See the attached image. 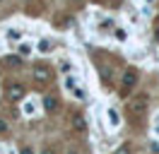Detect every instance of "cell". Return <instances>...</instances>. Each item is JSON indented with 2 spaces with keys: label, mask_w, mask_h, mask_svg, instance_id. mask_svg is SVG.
<instances>
[{
  "label": "cell",
  "mask_w": 159,
  "mask_h": 154,
  "mask_svg": "<svg viewBox=\"0 0 159 154\" xmlns=\"http://www.w3.org/2000/svg\"><path fill=\"white\" fill-rule=\"evenodd\" d=\"M147 108H149V99L147 94H140V96H133L128 101V111L133 116H145L147 113Z\"/></svg>",
  "instance_id": "cell-1"
},
{
  "label": "cell",
  "mask_w": 159,
  "mask_h": 154,
  "mask_svg": "<svg viewBox=\"0 0 159 154\" xmlns=\"http://www.w3.org/2000/svg\"><path fill=\"white\" fill-rule=\"evenodd\" d=\"M34 77L39 79V82H48L51 77H53V70L48 65H43V63H36L34 65Z\"/></svg>",
  "instance_id": "cell-2"
},
{
  "label": "cell",
  "mask_w": 159,
  "mask_h": 154,
  "mask_svg": "<svg viewBox=\"0 0 159 154\" xmlns=\"http://www.w3.org/2000/svg\"><path fill=\"white\" fill-rule=\"evenodd\" d=\"M72 128H75L80 135H84L87 133V120H84L82 116H72Z\"/></svg>",
  "instance_id": "cell-3"
},
{
  "label": "cell",
  "mask_w": 159,
  "mask_h": 154,
  "mask_svg": "<svg viewBox=\"0 0 159 154\" xmlns=\"http://www.w3.org/2000/svg\"><path fill=\"white\" fill-rule=\"evenodd\" d=\"M135 82H138V75H135L133 70H128V72L123 75V92H128V89L135 84Z\"/></svg>",
  "instance_id": "cell-4"
},
{
  "label": "cell",
  "mask_w": 159,
  "mask_h": 154,
  "mask_svg": "<svg viewBox=\"0 0 159 154\" xmlns=\"http://www.w3.org/2000/svg\"><path fill=\"white\" fill-rule=\"evenodd\" d=\"M7 96H10V99H22V96H24V87L22 84H10L7 87Z\"/></svg>",
  "instance_id": "cell-5"
},
{
  "label": "cell",
  "mask_w": 159,
  "mask_h": 154,
  "mask_svg": "<svg viewBox=\"0 0 159 154\" xmlns=\"http://www.w3.org/2000/svg\"><path fill=\"white\" fill-rule=\"evenodd\" d=\"M106 116H109V125H113V128H118V125H120V116L116 113L113 108H109V113H106Z\"/></svg>",
  "instance_id": "cell-6"
},
{
  "label": "cell",
  "mask_w": 159,
  "mask_h": 154,
  "mask_svg": "<svg viewBox=\"0 0 159 154\" xmlns=\"http://www.w3.org/2000/svg\"><path fill=\"white\" fill-rule=\"evenodd\" d=\"M5 65H7V67L20 65V58H17V56H7V58H5Z\"/></svg>",
  "instance_id": "cell-7"
},
{
  "label": "cell",
  "mask_w": 159,
  "mask_h": 154,
  "mask_svg": "<svg viewBox=\"0 0 159 154\" xmlns=\"http://www.w3.org/2000/svg\"><path fill=\"white\" fill-rule=\"evenodd\" d=\"M56 99H53V96H46V111H56Z\"/></svg>",
  "instance_id": "cell-8"
},
{
  "label": "cell",
  "mask_w": 159,
  "mask_h": 154,
  "mask_svg": "<svg viewBox=\"0 0 159 154\" xmlns=\"http://www.w3.org/2000/svg\"><path fill=\"white\" fill-rule=\"evenodd\" d=\"M116 38H118V41H125V38H128V34H125L123 29H116Z\"/></svg>",
  "instance_id": "cell-9"
},
{
  "label": "cell",
  "mask_w": 159,
  "mask_h": 154,
  "mask_svg": "<svg viewBox=\"0 0 159 154\" xmlns=\"http://www.w3.org/2000/svg\"><path fill=\"white\" fill-rule=\"evenodd\" d=\"M113 154H130V147H128V144H123V147H118Z\"/></svg>",
  "instance_id": "cell-10"
},
{
  "label": "cell",
  "mask_w": 159,
  "mask_h": 154,
  "mask_svg": "<svg viewBox=\"0 0 159 154\" xmlns=\"http://www.w3.org/2000/svg\"><path fill=\"white\" fill-rule=\"evenodd\" d=\"M101 77H104L106 82H109V79H111V70H109V67H101Z\"/></svg>",
  "instance_id": "cell-11"
},
{
  "label": "cell",
  "mask_w": 159,
  "mask_h": 154,
  "mask_svg": "<svg viewBox=\"0 0 159 154\" xmlns=\"http://www.w3.org/2000/svg\"><path fill=\"white\" fill-rule=\"evenodd\" d=\"M72 92H75V96H77V99H84V89H80V87H75Z\"/></svg>",
  "instance_id": "cell-12"
},
{
  "label": "cell",
  "mask_w": 159,
  "mask_h": 154,
  "mask_svg": "<svg viewBox=\"0 0 159 154\" xmlns=\"http://www.w3.org/2000/svg\"><path fill=\"white\" fill-rule=\"evenodd\" d=\"M65 87H68V89H75L77 84H75V79H72V77H68V79H65Z\"/></svg>",
  "instance_id": "cell-13"
},
{
  "label": "cell",
  "mask_w": 159,
  "mask_h": 154,
  "mask_svg": "<svg viewBox=\"0 0 159 154\" xmlns=\"http://www.w3.org/2000/svg\"><path fill=\"white\" fill-rule=\"evenodd\" d=\"M39 48H41V51H51V41H41Z\"/></svg>",
  "instance_id": "cell-14"
},
{
  "label": "cell",
  "mask_w": 159,
  "mask_h": 154,
  "mask_svg": "<svg viewBox=\"0 0 159 154\" xmlns=\"http://www.w3.org/2000/svg\"><path fill=\"white\" fill-rule=\"evenodd\" d=\"M20 53H22V56H27V53H29V46H27V43H22V46H20Z\"/></svg>",
  "instance_id": "cell-15"
},
{
  "label": "cell",
  "mask_w": 159,
  "mask_h": 154,
  "mask_svg": "<svg viewBox=\"0 0 159 154\" xmlns=\"http://www.w3.org/2000/svg\"><path fill=\"white\" fill-rule=\"evenodd\" d=\"M7 36H10V41H17V38H20V31H10Z\"/></svg>",
  "instance_id": "cell-16"
},
{
  "label": "cell",
  "mask_w": 159,
  "mask_h": 154,
  "mask_svg": "<svg viewBox=\"0 0 159 154\" xmlns=\"http://www.w3.org/2000/svg\"><path fill=\"white\" fill-rule=\"evenodd\" d=\"M7 130V125H5V120H0V133H5Z\"/></svg>",
  "instance_id": "cell-17"
},
{
  "label": "cell",
  "mask_w": 159,
  "mask_h": 154,
  "mask_svg": "<svg viewBox=\"0 0 159 154\" xmlns=\"http://www.w3.org/2000/svg\"><path fill=\"white\" fill-rule=\"evenodd\" d=\"M22 154H34V152H31V149H22Z\"/></svg>",
  "instance_id": "cell-18"
},
{
  "label": "cell",
  "mask_w": 159,
  "mask_h": 154,
  "mask_svg": "<svg viewBox=\"0 0 159 154\" xmlns=\"http://www.w3.org/2000/svg\"><path fill=\"white\" fill-rule=\"evenodd\" d=\"M154 36H157V41H159V27H157V31H154Z\"/></svg>",
  "instance_id": "cell-19"
},
{
  "label": "cell",
  "mask_w": 159,
  "mask_h": 154,
  "mask_svg": "<svg viewBox=\"0 0 159 154\" xmlns=\"http://www.w3.org/2000/svg\"><path fill=\"white\" fill-rule=\"evenodd\" d=\"M145 2H152V0H145Z\"/></svg>",
  "instance_id": "cell-20"
}]
</instances>
